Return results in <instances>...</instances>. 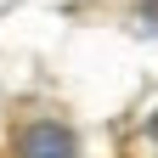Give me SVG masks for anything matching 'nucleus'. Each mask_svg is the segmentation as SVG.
<instances>
[{
  "mask_svg": "<svg viewBox=\"0 0 158 158\" xmlns=\"http://www.w3.org/2000/svg\"><path fill=\"white\" fill-rule=\"evenodd\" d=\"M23 158H73V135L62 124H34L23 135Z\"/></svg>",
  "mask_w": 158,
  "mask_h": 158,
  "instance_id": "1",
  "label": "nucleus"
},
{
  "mask_svg": "<svg viewBox=\"0 0 158 158\" xmlns=\"http://www.w3.org/2000/svg\"><path fill=\"white\" fill-rule=\"evenodd\" d=\"M141 147H147V152L158 158V113H152V118H147V124H141Z\"/></svg>",
  "mask_w": 158,
  "mask_h": 158,
  "instance_id": "2",
  "label": "nucleus"
},
{
  "mask_svg": "<svg viewBox=\"0 0 158 158\" xmlns=\"http://www.w3.org/2000/svg\"><path fill=\"white\" fill-rule=\"evenodd\" d=\"M141 11H147V17H152V23H158V0H141Z\"/></svg>",
  "mask_w": 158,
  "mask_h": 158,
  "instance_id": "3",
  "label": "nucleus"
}]
</instances>
